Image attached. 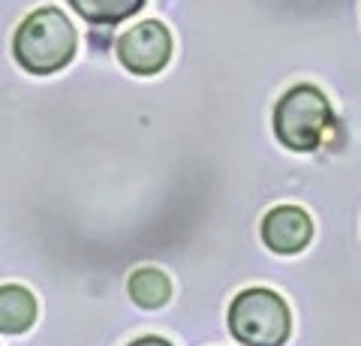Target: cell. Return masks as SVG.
Segmentation results:
<instances>
[{
	"label": "cell",
	"mask_w": 361,
	"mask_h": 346,
	"mask_svg": "<svg viewBox=\"0 0 361 346\" xmlns=\"http://www.w3.org/2000/svg\"><path fill=\"white\" fill-rule=\"evenodd\" d=\"M75 27L61 9L42 6L30 13L16 30L13 54L21 70L33 75H49L63 70L75 54Z\"/></svg>",
	"instance_id": "6da1fadb"
},
{
	"label": "cell",
	"mask_w": 361,
	"mask_h": 346,
	"mask_svg": "<svg viewBox=\"0 0 361 346\" xmlns=\"http://www.w3.org/2000/svg\"><path fill=\"white\" fill-rule=\"evenodd\" d=\"M172 58V33L163 21L148 18L118 39V61L135 75H157Z\"/></svg>",
	"instance_id": "277c9868"
},
{
	"label": "cell",
	"mask_w": 361,
	"mask_h": 346,
	"mask_svg": "<svg viewBox=\"0 0 361 346\" xmlns=\"http://www.w3.org/2000/svg\"><path fill=\"white\" fill-rule=\"evenodd\" d=\"M310 235H313V220L307 211H301L295 205H280L274 211H268L262 220L265 247L280 256L301 253L310 244Z\"/></svg>",
	"instance_id": "5b68a950"
},
{
	"label": "cell",
	"mask_w": 361,
	"mask_h": 346,
	"mask_svg": "<svg viewBox=\"0 0 361 346\" xmlns=\"http://www.w3.org/2000/svg\"><path fill=\"white\" fill-rule=\"evenodd\" d=\"M292 319L289 307L271 289H244L229 307V331L244 346H283Z\"/></svg>",
	"instance_id": "3957f363"
},
{
	"label": "cell",
	"mask_w": 361,
	"mask_h": 346,
	"mask_svg": "<svg viewBox=\"0 0 361 346\" xmlns=\"http://www.w3.org/2000/svg\"><path fill=\"white\" fill-rule=\"evenodd\" d=\"M70 6L90 25H121L145 6V0H70Z\"/></svg>",
	"instance_id": "52a82bcc"
},
{
	"label": "cell",
	"mask_w": 361,
	"mask_h": 346,
	"mask_svg": "<svg viewBox=\"0 0 361 346\" xmlns=\"http://www.w3.org/2000/svg\"><path fill=\"white\" fill-rule=\"evenodd\" d=\"M127 289H130V298L145 310L163 307L169 301V295H172L169 277L163 271H157V268H139V271H133Z\"/></svg>",
	"instance_id": "ba28073f"
},
{
	"label": "cell",
	"mask_w": 361,
	"mask_h": 346,
	"mask_svg": "<svg viewBox=\"0 0 361 346\" xmlns=\"http://www.w3.org/2000/svg\"><path fill=\"white\" fill-rule=\"evenodd\" d=\"M130 346H172V343L163 340V338H139V340H133Z\"/></svg>",
	"instance_id": "9c48e42d"
},
{
	"label": "cell",
	"mask_w": 361,
	"mask_h": 346,
	"mask_svg": "<svg viewBox=\"0 0 361 346\" xmlns=\"http://www.w3.org/2000/svg\"><path fill=\"white\" fill-rule=\"evenodd\" d=\"M331 127V106L313 85H295L274 106V132L289 151H316Z\"/></svg>",
	"instance_id": "7a4b0ae2"
},
{
	"label": "cell",
	"mask_w": 361,
	"mask_h": 346,
	"mask_svg": "<svg viewBox=\"0 0 361 346\" xmlns=\"http://www.w3.org/2000/svg\"><path fill=\"white\" fill-rule=\"evenodd\" d=\"M37 322V298L25 286H0V331L25 334Z\"/></svg>",
	"instance_id": "8992f818"
}]
</instances>
